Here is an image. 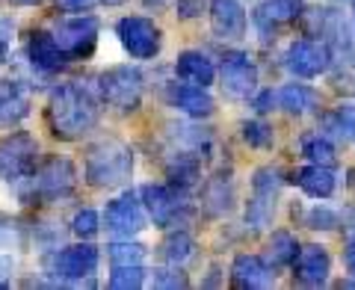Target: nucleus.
<instances>
[{"mask_svg": "<svg viewBox=\"0 0 355 290\" xmlns=\"http://www.w3.org/2000/svg\"><path fill=\"white\" fill-rule=\"evenodd\" d=\"M95 0H57V6L65 9V12H86Z\"/></svg>", "mask_w": 355, "mask_h": 290, "instance_id": "58836bf2", "label": "nucleus"}, {"mask_svg": "<svg viewBox=\"0 0 355 290\" xmlns=\"http://www.w3.org/2000/svg\"><path fill=\"white\" fill-rule=\"evenodd\" d=\"M202 205L210 216H222L234 207V187H231V178L228 175H216L210 178L202 189Z\"/></svg>", "mask_w": 355, "mask_h": 290, "instance_id": "393cba45", "label": "nucleus"}, {"mask_svg": "<svg viewBox=\"0 0 355 290\" xmlns=\"http://www.w3.org/2000/svg\"><path fill=\"white\" fill-rule=\"evenodd\" d=\"M231 282L240 290H266L275 284V266L261 255H237L231 264Z\"/></svg>", "mask_w": 355, "mask_h": 290, "instance_id": "a211bd4d", "label": "nucleus"}, {"mask_svg": "<svg viewBox=\"0 0 355 290\" xmlns=\"http://www.w3.org/2000/svg\"><path fill=\"white\" fill-rule=\"evenodd\" d=\"M9 3H15V6H39L42 0H9Z\"/></svg>", "mask_w": 355, "mask_h": 290, "instance_id": "79ce46f5", "label": "nucleus"}, {"mask_svg": "<svg viewBox=\"0 0 355 290\" xmlns=\"http://www.w3.org/2000/svg\"><path fill=\"white\" fill-rule=\"evenodd\" d=\"M205 9H207V0H175V18H181V21L202 18Z\"/></svg>", "mask_w": 355, "mask_h": 290, "instance_id": "f704fd0d", "label": "nucleus"}, {"mask_svg": "<svg viewBox=\"0 0 355 290\" xmlns=\"http://www.w3.org/2000/svg\"><path fill=\"white\" fill-rule=\"evenodd\" d=\"M116 36L130 60H154L163 48L160 24L146 15H125L116 24Z\"/></svg>", "mask_w": 355, "mask_h": 290, "instance_id": "1a4fd4ad", "label": "nucleus"}, {"mask_svg": "<svg viewBox=\"0 0 355 290\" xmlns=\"http://www.w3.org/2000/svg\"><path fill=\"white\" fill-rule=\"evenodd\" d=\"M352 30H355V18H352Z\"/></svg>", "mask_w": 355, "mask_h": 290, "instance_id": "c03bdc74", "label": "nucleus"}, {"mask_svg": "<svg viewBox=\"0 0 355 290\" xmlns=\"http://www.w3.org/2000/svg\"><path fill=\"white\" fill-rule=\"evenodd\" d=\"M101 225H107V231L119 240L137 237V234H142L148 228V214L137 196L125 193V196H116L113 202H107Z\"/></svg>", "mask_w": 355, "mask_h": 290, "instance_id": "ddd939ff", "label": "nucleus"}, {"mask_svg": "<svg viewBox=\"0 0 355 290\" xmlns=\"http://www.w3.org/2000/svg\"><path fill=\"white\" fill-rule=\"evenodd\" d=\"M151 287L157 290H178V287H190V278H187L184 266H157V270H151Z\"/></svg>", "mask_w": 355, "mask_h": 290, "instance_id": "473e14b6", "label": "nucleus"}, {"mask_svg": "<svg viewBox=\"0 0 355 290\" xmlns=\"http://www.w3.org/2000/svg\"><path fill=\"white\" fill-rule=\"evenodd\" d=\"M27 62L42 74H57L71 62V57L57 44L51 30H33L27 39Z\"/></svg>", "mask_w": 355, "mask_h": 290, "instance_id": "f3484780", "label": "nucleus"}, {"mask_svg": "<svg viewBox=\"0 0 355 290\" xmlns=\"http://www.w3.org/2000/svg\"><path fill=\"white\" fill-rule=\"evenodd\" d=\"M275 98H279V107L287 116H308L320 107V92L308 83H284L275 92Z\"/></svg>", "mask_w": 355, "mask_h": 290, "instance_id": "5701e85b", "label": "nucleus"}, {"mask_svg": "<svg viewBox=\"0 0 355 290\" xmlns=\"http://www.w3.org/2000/svg\"><path fill=\"white\" fill-rule=\"evenodd\" d=\"M302 15H305L302 0H261V6L254 9V27L261 30L263 39H270L279 27L293 24V21Z\"/></svg>", "mask_w": 355, "mask_h": 290, "instance_id": "6ab92c4d", "label": "nucleus"}, {"mask_svg": "<svg viewBox=\"0 0 355 290\" xmlns=\"http://www.w3.org/2000/svg\"><path fill=\"white\" fill-rule=\"evenodd\" d=\"M133 166H137V157H133L130 145L107 137L86 148L83 178H86V184L95 189H116V187L130 184Z\"/></svg>", "mask_w": 355, "mask_h": 290, "instance_id": "f03ea898", "label": "nucleus"}, {"mask_svg": "<svg viewBox=\"0 0 355 290\" xmlns=\"http://www.w3.org/2000/svg\"><path fill=\"white\" fill-rule=\"evenodd\" d=\"M98 264H101V252L89 240H83L51 252L44 258V273L53 278V284H83L98 273Z\"/></svg>", "mask_w": 355, "mask_h": 290, "instance_id": "20e7f679", "label": "nucleus"}, {"mask_svg": "<svg viewBox=\"0 0 355 290\" xmlns=\"http://www.w3.org/2000/svg\"><path fill=\"white\" fill-rule=\"evenodd\" d=\"M207 12H210V30H214L216 39H222V42L246 39L249 15L240 0H210Z\"/></svg>", "mask_w": 355, "mask_h": 290, "instance_id": "4468645a", "label": "nucleus"}, {"mask_svg": "<svg viewBox=\"0 0 355 290\" xmlns=\"http://www.w3.org/2000/svg\"><path fill=\"white\" fill-rule=\"evenodd\" d=\"M291 270H293V282L296 284L323 287L329 282V275H331V255L326 252V246L308 243V246H299Z\"/></svg>", "mask_w": 355, "mask_h": 290, "instance_id": "2eb2a0df", "label": "nucleus"}, {"mask_svg": "<svg viewBox=\"0 0 355 290\" xmlns=\"http://www.w3.org/2000/svg\"><path fill=\"white\" fill-rule=\"evenodd\" d=\"M240 137H243V142H246L249 148H272V142H275L272 128L266 125V121H261V119L243 121V125H240Z\"/></svg>", "mask_w": 355, "mask_h": 290, "instance_id": "2f4dec72", "label": "nucleus"}, {"mask_svg": "<svg viewBox=\"0 0 355 290\" xmlns=\"http://www.w3.org/2000/svg\"><path fill=\"white\" fill-rule=\"evenodd\" d=\"M104 6H121V3H128V0H101Z\"/></svg>", "mask_w": 355, "mask_h": 290, "instance_id": "37998d69", "label": "nucleus"}, {"mask_svg": "<svg viewBox=\"0 0 355 290\" xmlns=\"http://www.w3.org/2000/svg\"><path fill=\"white\" fill-rule=\"evenodd\" d=\"M101 104L104 101L95 86H89L83 80H65L51 89L44 119H48V128L57 139L74 142L98 128V121H101Z\"/></svg>", "mask_w": 355, "mask_h": 290, "instance_id": "f257e3e1", "label": "nucleus"}, {"mask_svg": "<svg viewBox=\"0 0 355 290\" xmlns=\"http://www.w3.org/2000/svg\"><path fill=\"white\" fill-rule=\"evenodd\" d=\"M39 166V139L27 130H12L0 139V181L30 178Z\"/></svg>", "mask_w": 355, "mask_h": 290, "instance_id": "6e6552de", "label": "nucleus"}, {"mask_svg": "<svg viewBox=\"0 0 355 290\" xmlns=\"http://www.w3.org/2000/svg\"><path fill=\"white\" fill-rule=\"evenodd\" d=\"M30 86L24 80H3L0 83V128H18L30 116Z\"/></svg>", "mask_w": 355, "mask_h": 290, "instance_id": "aec40b11", "label": "nucleus"}, {"mask_svg": "<svg viewBox=\"0 0 355 290\" xmlns=\"http://www.w3.org/2000/svg\"><path fill=\"white\" fill-rule=\"evenodd\" d=\"M101 231V214L95 207H80L71 216V234L80 240H92L95 234Z\"/></svg>", "mask_w": 355, "mask_h": 290, "instance_id": "72a5a7b5", "label": "nucleus"}, {"mask_svg": "<svg viewBox=\"0 0 355 290\" xmlns=\"http://www.w3.org/2000/svg\"><path fill=\"white\" fill-rule=\"evenodd\" d=\"M291 181L311 198H331L338 189L335 169H331V166H317V163H308L302 169H296Z\"/></svg>", "mask_w": 355, "mask_h": 290, "instance_id": "4be33fe9", "label": "nucleus"}, {"mask_svg": "<svg viewBox=\"0 0 355 290\" xmlns=\"http://www.w3.org/2000/svg\"><path fill=\"white\" fill-rule=\"evenodd\" d=\"M175 77L184 83L210 89L216 80V65L205 51H181L175 57Z\"/></svg>", "mask_w": 355, "mask_h": 290, "instance_id": "412c9836", "label": "nucleus"}, {"mask_svg": "<svg viewBox=\"0 0 355 290\" xmlns=\"http://www.w3.org/2000/svg\"><path fill=\"white\" fill-rule=\"evenodd\" d=\"M146 246L142 243H137V240H130V237H125V240H116V243H110L107 246V258H110V264L113 266H125V264H146Z\"/></svg>", "mask_w": 355, "mask_h": 290, "instance_id": "c756f323", "label": "nucleus"}, {"mask_svg": "<svg viewBox=\"0 0 355 290\" xmlns=\"http://www.w3.org/2000/svg\"><path fill=\"white\" fill-rule=\"evenodd\" d=\"M21 225H15V222H6L0 219V249H15L21 246Z\"/></svg>", "mask_w": 355, "mask_h": 290, "instance_id": "e433bc0d", "label": "nucleus"}, {"mask_svg": "<svg viewBox=\"0 0 355 290\" xmlns=\"http://www.w3.org/2000/svg\"><path fill=\"white\" fill-rule=\"evenodd\" d=\"M98 95L101 101L121 110V113H133L142 104V95H146V77L137 65H113L98 74Z\"/></svg>", "mask_w": 355, "mask_h": 290, "instance_id": "39448f33", "label": "nucleus"}, {"mask_svg": "<svg viewBox=\"0 0 355 290\" xmlns=\"http://www.w3.org/2000/svg\"><path fill=\"white\" fill-rule=\"evenodd\" d=\"M139 202L146 214L154 219V225L169 231V228H184L193 216V207L187 196L175 193L169 184H146L139 189Z\"/></svg>", "mask_w": 355, "mask_h": 290, "instance_id": "423d86ee", "label": "nucleus"}, {"mask_svg": "<svg viewBox=\"0 0 355 290\" xmlns=\"http://www.w3.org/2000/svg\"><path fill=\"white\" fill-rule=\"evenodd\" d=\"M219 86L231 101H249L258 92V65L246 51H225L219 62Z\"/></svg>", "mask_w": 355, "mask_h": 290, "instance_id": "9b49d317", "label": "nucleus"}, {"mask_svg": "<svg viewBox=\"0 0 355 290\" xmlns=\"http://www.w3.org/2000/svg\"><path fill=\"white\" fill-rule=\"evenodd\" d=\"M296 252H299V240L284 228L272 231L270 240H266V261H270L272 266H291Z\"/></svg>", "mask_w": 355, "mask_h": 290, "instance_id": "cd10ccee", "label": "nucleus"}, {"mask_svg": "<svg viewBox=\"0 0 355 290\" xmlns=\"http://www.w3.org/2000/svg\"><path fill=\"white\" fill-rule=\"evenodd\" d=\"M166 101L172 110L190 116V119H210L216 113V101L205 86H193V83H166Z\"/></svg>", "mask_w": 355, "mask_h": 290, "instance_id": "dca6fc26", "label": "nucleus"}, {"mask_svg": "<svg viewBox=\"0 0 355 290\" xmlns=\"http://www.w3.org/2000/svg\"><path fill=\"white\" fill-rule=\"evenodd\" d=\"M98 33H101L98 18L95 15H86V12L60 18L57 24L51 27V36L57 39V44H60L65 53H69L71 60L92 57V51H95V44H98Z\"/></svg>", "mask_w": 355, "mask_h": 290, "instance_id": "9d476101", "label": "nucleus"}, {"mask_svg": "<svg viewBox=\"0 0 355 290\" xmlns=\"http://www.w3.org/2000/svg\"><path fill=\"white\" fill-rule=\"evenodd\" d=\"M12 39H15V21L12 18H0V62L9 60Z\"/></svg>", "mask_w": 355, "mask_h": 290, "instance_id": "c9c22d12", "label": "nucleus"}, {"mask_svg": "<svg viewBox=\"0 0 355 290\" xmlns=\"http://www.w3.org/2000/svg\"><path fill=\"white\" fill-rule=\"evenodd\" d=\"M146 266L142 264H125V266H113L110 270V278H107V287L110 290H139L146 287Z\"/></svg>", "mask_w": 355, "mask_h": 290, "instance_id": "c85d7f7f", "label": "nucleus"}, {"mask_svg": "<svg viewBox=\"0 0 355 290\" xmlns=\"http://www.w3.org/2000/svg\"><path fill=\"white\" fill-rule=\"evenodd\" d=\"M343 266H347V275L355 278V246H349L347 252H343Z\"/></svg>", "mask_w": 355, "mask_h": 290, "instance_id": "ea45409f", "label": "nucleus"}, {"mask_svg": "<svg viewBox=\"0 0 355 290\" xmlns=\"http://www.w3.org/2000/svg\"><path fill=\"white\" fill-rule=\"evenodd\" d=\"M299 151L308 163H317V166H331L335 169L338 163V151H335V142H331L326 133H305L302 142H299Z\"/></svg>", "mask_w": 355, "mask_h": 290, "instance_id": "bb28decb", "label": "nucleus"}, {"mask_svg": "<svg viewBox=\"0 0 355 290\" xmlns=\"http://www.w3.org/2000/svg\"><path fill=\"white\" fill-rule=\"evenodd\" d=\"M284 69L299 80H314L331 69V51L323 39H293L284 51Z\"/></svg>", "mask_w": 355, "mask_h": 290, "instance_id": "f8f14e48", "label": "nucleus"}, {"mask_svg": "<svg viewBox=\"0 0 355 290\" xmlns=\"http://www.w3.org/2000/svg\"><path fill=\"white\" fill-rule=\"evenodd\" d=\"M320 133L329 139L355 142V101H340L335 110H326L320 119Z\"/></svg>", "mask_w": 355, "mask_h": 290, "instance_id": "b1692460", "label": "nucleus"}, {"mask_svg": "<svg viewBox=\"0 0 355 290\" xmlns=\"http://www.w3.org/2000/svg\"><path fill=\"white\" fill-rule=\"evenodd\" d=\"M160 255H163L166 264L184 266V264L196 255V240H193V234L187 231V228H172V231L163 237V243H160Z\"/></svg>", "mask_w": 355, "mask_h": 290, "instance_id": "a878e982", "label": "nucleus"}, {"mask_svg": "<svg viewBox=\"0 0 355 290\" xmlns=\"http://www.w3.org/2000/svg\"><path fill=\"white\" fill-rule=\"evenodd\" d=\"M77 166L69 157H48L42 166H36V172L30 178H21L18 184V196L24 205H36V202H60V198L71 196L77 187Z\"/></svg>", "mask_w": 355, "mask_h": 290, "instance_id": "7ed1b4c3", "label": "nucleus"}, {"mask_svg": "<svg viewBox=\"0 0 355 290\" xmlns=\"http://www.w3.org/2000/svg\"><path fill=\"white\" fill-rule=\"evenodd\" d=\"M275 104H279V98H275L272 89H261V92H254V95H252V107H254V113H258V116L272 113Z\"/></svg>", "mask_w": 355, "mask_h": 290, "instance_id": "4c0bfd02", "label": "nucleus"}, {"mask_svg": "<svg viewBox=\"0 0 355 290\" xmlns=\"http://www.w3.org/2000/svg\"><path fill=\"white\" fill-rule=\"evenodd\" d=\"M305 225L311 231H335V228H340V210L326 205L323 198H320V202H314V205L308 207Z\"/></svg>", "mask_w": 355, "mask_h": 290, "instance_id": "7c9ffc66", "label": "nucleus"}, {"mask_svg": "<svg viewBox=\"0 0 355 290\" xmlns=\"http://www.w3.org/2000/svg\"><path fill=\"white\" fill-rule=\"evenodd\" d=\"M284 178L279 169L272 166H261L252 175V198L246 205V225H252V231H261L272 222L275 216V205H279Z\"/></svg>", "mask_w": 355, "mask_h": 290, "instance_id": "0eeeda50", "label": "nucleus"}, {"mask_svg": "<svg viewBox=\"0 0 355 290\" xmlns=\"http://www.w3.org/2000/svg\"><path fill=\"white\" fill-rule=\"evenodd\" d=\"M142 3H146L148 9H163L166 3H169V0H142Z\"/></svg>", "mask_w": 355, "mask_h": 290, "instance_id": "a19ab883", "label": "nucleus"}]
</instances>
